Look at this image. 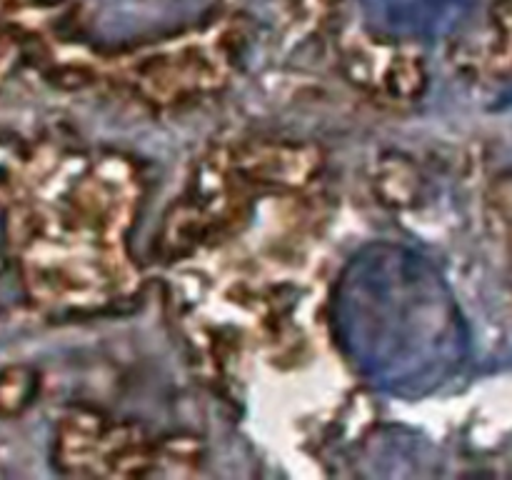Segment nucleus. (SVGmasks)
<instances>
[{"instance_id": "f03ea898", "label": "nucleus", "mask_w": 512, "mask_h": 480, "mask_svg": "<svg viewBox=\"0 0 512 480\" xmlns=\"http://www.w3.org/2000/svg\"><path fill=\"white\" fill-rule=\"evenodd\" d=\"M475 0H360L365 18L385 35L403 40H438L450 35Z\"/></svg>"}, {"instance_id": "f257e3e1", "label": "nucleus", "mask_w": 512, "mask_h": 480, "mask_svg": "<svg viewBox=\"0 0 512 480\" xmlns=\"http://www.w3.org/2000/svg\"><path fill=\"white\" fill-rule=\"evenodd\" d=\"M335 333L368 383L408 400L453 383L470 355L450 285L425 255L398 243L368 245L345 265Z\"/></svg>"}, {"instance_id": "7ed1b4c3", "label": "nucleus", "mask_w": 512, "mask_h": 480, "mask_svg": "<svg viewBox=\"0 0 512 480\" xmlns=\"http://www.w3.org/2000/svg\"><path fill=\"white\" fill-rule=\"evenodd\" d=\"M503 105H512V88L503 95Z\"/></svg>"}]
</instances>
